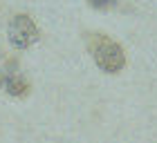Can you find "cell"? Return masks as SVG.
I'll use <instances>...</instances> for the list:
<instances>
[{"mask_svg": "<svg viewBox=\"0 0 157 143\" xmlns=\"http://www.w3.org/2000/svg\"><path fill=\"white\" fill-rule=\"evenodd\" d=\"M88 2H90L92 7H97V9H103V7H110L115 0H88Z\"/></svg>", "mask_w": 157, "mask_h": 143, "instance_id": "obj_4", "label": "cell"}, {"mask_svg": "<svg viewBox=\"0 0 157 143\" xmlns=\"http://www.w3.org/2000/svg\"><path fill=\"white\" fill-rule=\"evenodd\" d=\"M0 87H2L7 94H11V96H25L27 90H29V85H27V81L18 74V72L5 69L2 74H0Z\"/></svg>", "mask_w": 157, "mask_h": 143, "instance_id": "obj_3", "label": "cell"}, {"mask_svg": "<svg viewBox=\"0 0 157 143\" xmlns=\"http://www.w3.org/2000/svg\"><path fill=\"white\" fill-rule=\"evenodd\" d=\"M88 49L97 63V67L103 69L105 74H117L126 65V54L121 45L103 34H92L88 38Z\"/></svg>", "mask_w": 157, "mask_h": 143, "instance_id": "obj_1", "label": "cell"}, {"mask_svg": "<svg viewBox=\"0 0 157 143\" xmlns=\"http://www.w3.org/2000/svg\"><path fill=\"white\" fill-rule=\"evenodd\" d=\"M7 34H9V40L16 49H27L29 45H34L38 40V27L25 13H18V16H13L9 20Z\"/></svg>", "mask_w": 157, "mask_h": 143, "instance_id": "obj_2", "label": "cell"}]
</instances>
